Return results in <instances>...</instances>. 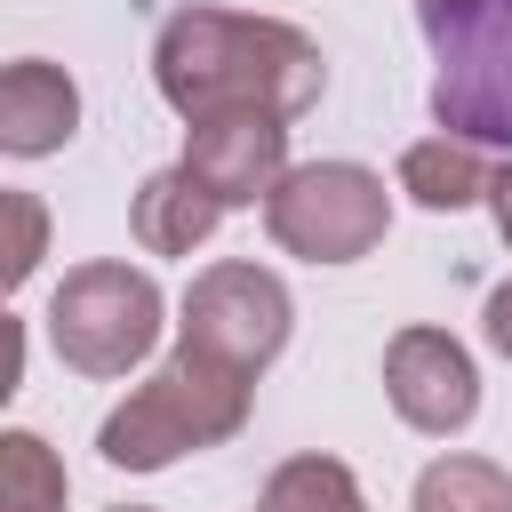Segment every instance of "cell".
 I'll return each mask as SVG.
<instances>
[{
    "label": "cell",
    "mask_w": 512,
    "mask_h": 512,
    "mask_svg": "<svg viewBox=\"0 0 512 512\" xmlns=\"http://www.w3.org/2000/svg\"><path fill=\"white\" fill-rule=\"evenodd\" d=\"M64 504H72L64 456H56L40 432L8 424V432H0V512H64Z\"/></svg>",
    "instance_id": "13"
},
{
    "label": "cell",
    "mask_w": 512,
    "mask_h": 512,
    "mask_svg": "<svg viewBox=\"0 0 512 512\" xmlns=\"http://www.w3.org/2000/svg\"><path fill=\"white\" fill-rule=\"evenodd\" d=\"M248 400H256V376L176 344L144 384H128V400L96 424V456L112 472H168L200 448H224L240 424H248Z\"/></svg>",
    "instance_id": "2"
},
{
    "label": "cell",
    "mask_w": 512,
    "mask_h": 512,
    "mask_svg": "<svg viewBox=\"0 0 512 512\" xmlns=\"http://www.w3.org/2000/svg\"><path fill=\"white\" fill-rule=\"evenodd\" d=\"M432 120L488 152H512V0H424Z\"/></svg>",
    "instance_id": "3"
},
{
    "label": "cell",
    "mask_w": 512,
    "mask_h": 512,
    "mask_svg": "<svg viewBox=\"0 0 512 512\" xmlns=\"http://www.w3.org/2000/svg\"><path fill=\"white\" fill-rule=\"evenodd\" d=\"M184 168H192L224 208H256V200H272V184L296 168V160H288V120H272V112L192 120V128H184Z\"/></svg>",
    "instance_id": "8"
},
{
    "label": "cell",
    "mask_w": 512,
    "mask_h": 512,
    "mask_svg": "<svg viewBox=\"0 0 512 512\" xmlns=\"http://www.w3.org/2000/svg\"><path fill=\"white\" fill-rule=\"evenodd\" d=\"M248 512H264V504H248Z\"/></svg>",
    "instance_id": "20"
},
{
    "label": "cell",
    "mask_w": 512,
    "mask_h": 512,
    "mask_svg": "<svg viewBox=\"0 0 512 512\" xmlns=\"http://www.w3.org/2000/svg\"><path fill=\"white\" fill-rule=\"evenodd\" d=\"M80 136V80L48 56H16L0 72V152L8 160H48Z\"/></svg>",
    "instance_id": "9"
},
{
    "label": "cell",
    "mask_w": 512,
    "mask_h": 512,
    "mask_svg": "<svg viewBox=\"0 0 512 512\" xmlns=\"http://www.w3.org/2000/svg\"><path fill=\"white\" fill-rule=\"evenodd\" d=\"M480 336L512 360V280H496V288H488V304H480Z\"/></svg>",
    "instance_id": "16"
},
{
    "label": "cell",
    "mask_w": 512,
    "mask_h": 512,
    "mask_svg": "<svg viewBox=\"0 0 512 512\" xmlns=\"http://www.w3.org/2000/svg\"><path fill=\"white\" fill-rule=\"evenodd\" d=\"M264 512H368V496H360V480H352V464L344 456H288V464H272V480H264V496H256Z\"/></svg>",
    "instance_id": "14"
},
{
    "label": "cell",
    "mask_w": 512,
    "mask_h": 512,
    "mask_svg": "<svg viewBox=\"0 0 512 512\" xmlns=\"http://www.w3.org/2000/svg\"><path fill=\"white\" fill-rule=\"evenodd\" d=\"M408 512H512V472L488 456H432L408 488Z\"/></svg>",
    "instance_id": "12"
},
{
    "label": "cell",
    "mask_w": 512,
    "mask_h": 512,
    "mask_svg": "<svg viewBox=\"0 0 512 512\" xmlns=\"http://www.w3.org/2000/svg\"><path fill=\"white\" fill-rule=\"evenodd\" d=\"M288 328H296V296L280 272L248 264V256H224V264H200L192 288L176 296V344L240 368V376H264L280 352H288Z\"/></svg>",
    "instance_id": "6"
},
{
    "label": "cell",
    "mask_w": 512,
    "mask_h": 512,
    "mask_svg": "<svg viewBox=\"0 0 512 512\" xmlns=\"http://www.w3.org/2000/svg\"><path fill=\"white\" fill-rule=\"evenodd\" d=\"M112 512H152V504H112Z\"/></svg>",
    "instance_id": "19"
},
{
    "label": "cell",
    "mask_w": 512,
    "mask_h": 512,
    "mask_svg": "<svg viewBox=\"0 0 512 512\" xmlns=\"http://www.w3.org/2000/svg\"><path fill=\"white\" fill-rule=\"evenodd\" d=\"M416 8H424V0H416Z\"/></svg>",
    "instance_id": "21"
},
{
    "label": "cell",
    "mask_w": 512,
    "mask_h": 512,
    "mask_svg": "<svg viewBox=\"0 0 512 512\" xmlns=\"http://www.w3.org/2000/svg\"><path fill=\"white\" fill-rule=\"evenodd\" d=\"M224 216H232V208H224L184 160H176V168H152V176L136 184V200H128V232H136L144 256H192Z\"/></svg>",
    "instance_id": "10"
},
{
    "label": "cell",
    "mask_w": 512,
    "mask_h": 512,
    "mask_svg": "<svg viewBox=\"0 0 512 512\" xmlns=\"http://www.w3.org/2000/svg\"><path fill=\"white\" fill-rule=\"evenodd\" d=\"M168 328V296L144 264H120V256H96V264H72L48 296V344L72 376H128L152 360Z\"/></svg>",
    "instance_id": "4"
},
{
    "label": "cell",
    "mask_w": 512,
    "mask_h": 512,
    "mask_svg": "<svg viewBox=\"0 0 512 512\" xmlns=\"http://www.w3.org/2000/svg\"><path fill=\"white\" fill-rule=\"evenodd\" d=\"M152 88L160 104L192 120L224 112H272L296 120L328 88V56L304 24L288 16H248V8H176L152 32Z\"/></svg>",
    "instance_id": "1"
},
{
    "label": "cell",
    "mask_w": 512,
    "mask_h": 512,
    "mask_svg": "<svg viewBox=\"0 0 512 512\" xmlns=\"http://www.w3.org/2000/svg\"><path fill=\"white\" fill-rule=\"evenodd\" d=\"M488 184H496V168H488V144H472V136H416L408 152H400V192L416 200V208H432V216H456V208H480L488 200Z\"/></svg>",
    "instance_id": "11"
},
{
    "label": "cell",
    "mask_w": 512,
    "mask_h": 512,
    "mask_svg": "<svg viewBox=\"0 0 512 512\" xmlns=\"http://www.w3.org/2000/svg\"><path fill=\"white\" fill-rule=\"evenodd\" d=\"M24 384V320H8V360H0V392Z\"/></svg>",
    "instance_id": "18"
},
{
    "label": "cell",
    "mask_w": 512,
    "mask_h": 512,
    "mask_svg": "<svg viewBox=\"0 0 512 512\" xmlns=\"http://www.w3.org/2000/svg\"><path fill=\"white\" fill-rule=\"evenodd\" d=\"M384 400H392V416L408 424V432H424V440H456V432H472V416H480V368H472V352L448 336V328H400L392 344H384Z\"/></svg>",
    "instance_id": "7"
},
{
    "label": "cell",
    "mask_w": 512,
    "mask_h": 512,
    "mask_svg": "<svg viewBox=\"0 0 512 512\" xmlns=\"http://www.w3.org/2000/svg\"><path fill=\"white\" fill-rule=\"evenodd\" d=\"M0 216H8V248H0V288H24V280L40 272V256H48V208H40V192L8 184V192H0Z\"/></svg>",
    "instance_id": "15"
},
{
    "label": "cell",
    "mask_w": 512,
    "mask_h": 512,
    "mask_svg": "<svg viewBox=\"0 0 512 512\" xmlns=\"http://www.w3.org/2000/svg\"><path fill=\"white\" fill-rule=\"evenodd\" d=\"M488 216H496V232H504V248H512V160H504L496 184H488Z\"/></svg>",
    "instance_id": "17"
},
{
    "label": "cell",
    "mask_w": 512,
    "mask_h": 512,
    "mask_svg": "<svg viewBox=\"0 0 512 512\" xmlns=\"http://www.w3.org/2000/svg\"><path fill=\"white\" fill-rule=\"evenodd\" d=\"M264 232H272L280 256L360 264L392 232V192L368 160H296L264 200Z\"/></svg>",
    "instance_id": "5"
}]
</instances>
